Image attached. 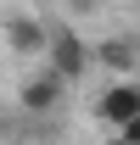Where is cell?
<instances>
[{
    "mask_svg": "<svg viewBox=\"0 0 140 145\" xmlns=\"http://www.w3.org/2000/svg\"><path fill=\"white\" fill-rule=\"evenodd\" d=\"M45 67H51L62 84H73V78H90V72H95V45H90L79 28H51Z\"/></svg>",
    "mask_w": 140,
    "mask_h": 145,
    "instance_id": "obj_1",
    "label": "cell"
},
{
    "mask_svg": "<svg viewBox=\"0 0 140 145\" xmlns=\"http://www.w3.org/2000/svg\"><path fill=\"white\" fill-rule=\"evenodd\" d=\"M51 28L39 11H11V17L0 22V39H6V50L22 56V61H45V45H51Z\"/></svg>",
    "mask_w": 140,
    "mask_h": 145,
    "instance_id": "obj_2",
    "label": "cell"
},
{
    "mask_svg": "<svg viewBox=\"0 0 140 145\" xmlns=\"http://www.w3.org/2000/svg\"><path fill=\"white\" fill-rule=\"evenodd\" d=\"M95 117H101V128H123L129 117H140V78H112L95 95Z\"/></svg>",
    "mask_w": 140,
    "mask_h": 145,
    "instance_id": "obj_3",
    "label": "cell"
},
{
    "mask_svg": "<svg viewBox=\"0 0 140 145\" xmlns=\"http://www.w3.org/2000/svg\"><path fill=\"white\" fill-rule=\"evenodd\" d=\"M95 67L112 78H135L140 72V34H106L95 39Z\"/></svg>",
    "mask_w": 140,
    "mask_h": 145,
    "instance_id": "obj_4",
    "label": "cell"
},
{
    "mask_svg": "<svg viewBox=\"0 0 140 145\" xmlns=\"http://www.w3.org/2000/svg\"><path fill=\"white\" fill-rule=\"evenodd\" d=\"M62 95H67V84H62V78H56L51 67H39L34 78H22V112H28V117H56V112H62Z\"/></svg>",
    "mask_w": 140,
    "mask_h": 145,
    "instance_id": "obj_5",
    "label": "cell"
},
{
    "mask_svg": "<svg viewBox=\"0 0 140 145\" xmlns=\"http://www.w3.org/2000/svg\"><path fill=\"white\" fill-rule=\"evenodd\" d=\"M101 6H106V0H67V11H73L79 22H90V17H101Z\"/></svg>",
    "mask_w": 140,
    "mask_h": 145,
    "instance_id": "obj_6",
    "label": "cell"
},
{
    "mask_svg": "<svg viewBox=\"0 0 140 145\" xmlns=\"http://www.w3.org/2000/svg\"><path fill=\"white\" fill-rule=\"evenodd\" d=\"M112 140H118V145H140V117H129L123 128H112Z\"/></svg>",
    "mask_w": 140,
    "mask_h": 145,
    "instance_id": "obj_7",
    "label": "cell"
},
{
    "mask_svg": "<svg viewBox=\"0 0 140 145\" xmlns=\"http://www.w3.org/2000/svg\"><path fill=\"white\" fill-rule=\"evenodd\" d=\"M0 134H6V117H0Z\"/></svg>",
    "mask_w": 140,
    "mask_h": 145,
    "instance_id": "obj_8",
    "label": "cell"
},
{
    "mask_svg": "<svg viewBox=\"0 0 140 145\" xmlns=\"http://www.w3.org/2000/svg\"><path fill=\"white\" fill-rule=\"evenodd\" d=\"M135 17H140V0H135Z\"/></svg>",
    "mask_w": 140,
    "mask_h": 145,
    "instance_id": "obj_9",
    "label": "cell"
},
{
    "mask_svg": "<svg viewBox=\"0 0 140 145\" xmlns=\"http://www.w3.org/2000/svg\"><path fill=\"white\" fill-rule=\"evenodd\" d=\"M106 145H118V140H106Z\"/></svg>",
    "mask_w": 140,
    "mask_h": 145,
    "instance_id": "obj_10",
    "label": "cell"
}]
</instances>
